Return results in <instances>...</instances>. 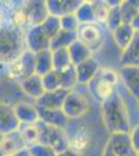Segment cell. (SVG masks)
Returning a JSON list of instances; mask_svg holds the SVG:
<instances>
[{"label":"cell","mask_w":139,"mask_h":156,"mask_svg":"<svg viewBox=\"0 0 139 156\" xmlns=\"http://www.w3.org/2000/svg\"><path fill=\"white\" fill-rule=\"evenodd\" d=\"M25 45L28 51L37 53L50 49V39L44 34L41 26H30L25 29Z\"/></svg>","instance_id":"30bf717a"},{"label":"cell","mask_w":139,"mask_h":156,"mask_svg":"<svg viewBox=\"0 0 139 156\" xmlns=\"http://www.w3.org/2000/svg\"><path fill=\"white\" fill-rule=\"evenodd\" d=\"M69 90L62 89L52 90V92H45L41 98L35 101L37 108H45V109H60L64 98Z\"/></svg>","instance_id":"d6986e66"},{"label":"cell","mask_w":139,"mask_h":156,"mask_svg":"<svg viewBox=\"0 0 139 156\" xmlns=\"http://www.w3.org/2000/svg\"><path fill=\"white\" fill-rule=\"evenodd\" d=\"M23 100H30L24 95L21 87L17 81L4 76L0 81V103L15 105Z\"/></svg>","instance_id":"ba28073f"},{"label":"cell","mask_w":139,"mask_h":156,"mask_svg":"<svg viewBox=\"0 0 139 156\" xmlns=\"http://www.w3.org/2000/svg\"><path fill=\"white\" fill-rule=\"evenodd\" d=\"M118 83L120 76L116 70L109 67H101L97 75L86 85L90 95L101 104L116 92Z\"/></svg>","instance_id":"3957f363"},{"label":"cell","mask_w":139,"mask_h":156,"mask_svg":"<svg viewBox=\"0 0 139 156\" xmlns=\"http://www.w3.org/2000/svg\"><path fill=\"white\" fill-rule=\"evenodd\" d=\"M130 25L133 27V29L135 30V31H139V12H137V15L134 17V19L132 20Z\"/></svg>","instance_id":"b9f144b4"},{"label":"cell","mask_w":139,"mask_h":156,"mask_svg":"<svg viewBox=\"0 0 139 156\" xmlns=\"http://www.w3.org/2000/svg\"><path fill=\"white\" fill-rule=\"evenodd\" d=\"M81 2V0H48L46 4L49 15L59 18L64 15L75 14Z\"/></svg>","instance_id":"ffe728a7"},{"label":"cell","mask_w":139,"mask_h":156,"mask_svg":"<svg viewBox=\"0 0 139 156\" xmlns=\"http://www.w3.org/2000/svg\"><path fill=\"white\" fill-rule=\"evenodd\" d=\"M120 67L139 68V31H135L132 41L120 54Z\"/></svg>","instance_id":"7402d4cb"},{"label":"cell","mask_w":139,"mask_h":156,"mask_svg":"<svg viewBox=\"0 0 139 156\" xmlns=\"http://www.w3.org/2000/svg\"><path fill=\"white\" fill-rule=\"evenodd\" d=\"M20 124H34L39 121V108L32 100H23L14 105Z\"/></svg>","instance_id":"7c38bea8"},{"label":"cell","mask_w":139,"mask_h":156,"mask_svg":"<svg viewBox=\"0 0 139 156\" xmlns=\"http://www.w3.org/2000/svg\"><path fill=\"white\" fill-rule=\"evenodd\" d=\"M129 134H130L131 142H132L134 150L139 151V123L134 125Z\"/></svg>","instance_id":"74e56055"},{"label":"cell","mask_w":139,"mask_h":156,"mask_svg":"<svg viewBox=\"0 0 139 156\" xmlns=\"http://www.w3.org/2000/svg\"><path fill=\"white\" fill-rule=\"evenodd\" d=\"M138 109H139V101H138Z\"/></svg>","instance_id":"c3c4849f"},{"label":"cell","mask_w":139,"mask_h":156,"mask_svg":"<svg viewBox=\"0 0 139 156\" xmlns=\"http://www.w3.org/2000/svg\"><path fill=\"white\" fill-rule=\"evenodd\" d=\"M68 136H69L70 149L83 154V152L87 149L90 144L92 132H90L89 128L87 126L80 125V126L76 127V129L72 132V134L68 133Z\"/></svg>","instance_id":"4fadbf2b"},{"label":"cell","mask_w":139,"mask_h":156,"mask_svg":"<svg viewBox=\"0 0 139 156\" xmlns=\"http://www.w3.org/2000/svg\"><path fill=\"white\" fill-rule=\"evenodd\" d=\"M102 156H116V155L114 154V152L112 151V149H111L110 145L108 144V143H106L104 149H103Z\"/></svg>","instance_id":"60d3db41"},{"label":"cell","mask_w":139,"mask_h":156,"mask_svg":"<svg viewBox=\"0 0 139 156\" xmlns=\"http://www.w3.org/2000/svg\"><path fill=\"white\" fill-rule=\"evenodd\" d=\"M28 151L26 150H23V151H20V152L16 153V154H12V155H7V156H28Z\"/></svg>","instance_id":"7bdbcfd3"},{"label":"cell","mask_w":139,"mask_h":156,"mask_svg":"<svg viewBox=\"0 0 139 156\" xmlns=\"http://www.w3.org/2000/svg\"><path fill=\"white\" fill-rule=\"evenodd\" d=\"M101 65L95 56L86 59L85 62L75 66L76 75H77L78 84L86 85L93 77L97 75L99 70L101 69Z\"/></svg>","instance_id":"2e32d148"},{"label":"cell","mask_w":139,"mask_h":156,"mask_svg":"<svg viewBox=\"0 0 139 156\" xmlns=\"http://www.w3.org/2000/svg\"><path fill=\"white\" fill-rule=\"evenodd\" d=\"M53 70L52 65V53L51 50H44V51L34 53V71L35 74L43 77L47 73Z\"/></svg>","instance_id":"d4e9b609"},{"label":"cell","mask_w":139,"mask_h":156,"mask_svg":"<svg viewBox=\"0 0 139 156\" xmlns=\"http://www.w3.org/2000/svg\"><path fill=\"white\" fill-rule=\"evenodd\" d=\"M134 34H135V30L133 29V27L130 24L126 23L120 25L117 28L111 32L113 41H114L115 45L117 46V48L122 52L127 48L128 45L130 44V42L132 41Z\"/></svg>","instance_id":"603a6c76"},{"label":"cell","mask_w":139,"mask_h":156,"mask_svg":"<svg viewBox=\"0 0 139 156\" xmlns=\"http://www.w3.org/2000/svg\"><path fill=\"white\" fill-rule=\"evenodd\" d=\"M34 73V53L27 49L18 58L5 67L6 76L17 81L18 83Z\"/></svg>","instance_id":"8992f818"},{"label":"cell","mask_w":139,"mask_h":156,"mask_svg":"<svg viewBox=\"0 0 139 156\" xmlns=\"http://www.w3.org/2000/svg\"><path fill=\"white\" fill-rule=\"evenodd\" d=\"M104 25H101L97 22L92 23L79 24L76 34L77 40L88 47L93 54L100 51L105 42V32L103 29Z\"/></svg>","instance_id":"5b68a950"},{"label":"cell","mask_w":139,"mask_h":156,"mask_svg":"<svg viewBox=\"0 0 139 156\" xmlns=\"http://www.w3.org/2000/svg\"><path fill=\"white\" fill-rule=\"evenodd\" d=\"M35 123L34 124H20V127L18 129L27 148L39 143V130Z\"/></svg>","instance_id":"f546056e"},{"label":"cell","mask_w":139,"mask_h":156,"mask_svg":"<svg viewBox=\"0 0 139 156\" xmlns=\"http://www.w3.org/2000/svg\"><path fill=\"white\" fill-rule=\"evenodd\" d=\"M42 80L45 92H52V90H56L60 89L59 73L56 70H52L51 72L44 75L42 77Z\"/></svg>","instance_id":"e575fe53"},{"label":"cell","mask_w":139,"mask_h":156,"mask_svg":"<svg viewBox=\"0 0 139 156\" xmlns=\"http://www.w3.org/2000/svg\"><path fill=\"white\" fill-rule=\"evenodd\" d=\"M39 120L45 124L60 129H67L70 124V120L61 110V108L60 109L39 108Z\"/></svg>","instance_id":"e0dca14e"},{"label":"cell","mask_w":139,"mask_h":156,"mask_svg":"<svg viewBox=\"0 0 139 156\" xmlns=\"http://www.w3.org/2000/svg\"><path fill=\"white\" fill-rule=\"evenodd\" d=\"M60 79V89L65 90H72L78 87L77 75L74 66H70L65 69L58 71Z\"/></svg>","instance_id":"4316f807"},{"label":"cell","mask_w":139,"mask_h":156,"mask_svg":"<svg viewBox=\"0 0 139 156\" xmlns=\"http://www.w3.org/2000/svg\"><path fill=\"white\" fill-rule=\"evenodd\" d=\"M29 156H56V152L49 146L36 143L27 148Z\"/></svg>","instance_id":"d590c367"},{"label":"cell","mask_w":139,"mask_h":156,"mask_svg":"<svg viewBox=\"0 0 139 156\" xmlns=\"http://www.w3.org/2000/svg\"><path fill=\"white\" fill-rule=\"evenodd\" d=\"M40 26H41L42 30L44 31V34L50 39V41L61 30L59 18L52 16V15H49Z\"/></svg>","instance_id":"1f68e13d"},{"label":"cell","mask_w":139,"mask_h":156,"mask_svg":"<svg viewBox=\"0 0 139 156\" xmlns=\"http://www.w3.org/2000/svg\"><path fill=\"white\" fill-rule=\"evenodd\" d=\"M51 53H52L53 70L61 71V70L65 69V68L73 66L72 62H71V58H70V54H69V51H68V48L51 50Z\"/></svg>","instance_id":"f1b7e54d"},{"label":"cell","mask_w":139,"mask_h":156,"mask_svg":"<svg viewBox=\"0 0 139 156\" xmlns=\"http://www.w3.org/2000/svg\"><path fill=\"white\" fill-rule=\"evenodd\" d=\"M35 124L39 130V143L49 146L56 154L69 148V136L65 129L50 126L40 120Z\"/></svg>","instance_id":"277c9868"},{"label":"cell","mask_w":139,"mask_h":156,"mask_svg":"<svg viewBox=\"0 0 139 156\" xmlns=\"http://www.w3.org/2000/svg\"><path fill=\"white\" fill-rule=\"evenodd\" d=\"M120 2L114 6L109 7V12H108V16H107V20H106L105 26L107 27L111 32L117 28L120 25L123 24V18H122V14H120Z\"/></svg>","instance_id":"836d02e7"},{"label":"cell","mask_w":139,"mask_h":156,"mask_svg":"<svg viewBox=\"0 0 139 156\" xmlns=\"http://www.w3.org/2000/svg\"><path fill=\"white\" fill-rule=\"evenodd\" d=\"M26 149V145L18 130L3 134V138L0 144V156L12 155Z\"/></svg>","instance_id":"9a60e30c"},{"label":"cell","mask_w":139,"mask_h":156,"mask_svg":"<svg viewBox=\"0 0 139 156\" xmlns=\"http://www.w3.org/2000/svg\"><path fill=\"white\" fill-rule=\"evenodd\" d=\"M101 117L105 129L110 134L130 133L132 129L128 106L117 89L112 96L101 103Z\"/></svg>","instance_id":"6da1fadb"},{"label":"cell","mask_w":139,"mask_h":156,"mask_svg":"<svg viewBox=\"0 0 139 156\" xmlns=\"http://www.w3.org/2000/svg\"><path fill=\"white\" fill-rule=\"evenodd\" d=\"M117 72L126 92L139 101V68L120 67Z\"/></svg>","instance_id":"8fae6325"},{"label":"cell","mask_w":139,"mask_h":156,"mask_svg":"<svg viewBox=\"0 0 139 156\" xmlns=\"http://www.w3.org/2000/svg\"><path fill=\"white\" fill-rule=\"evenodd\" d=\"M92 5L93 9V16H95V22L104 25L107 20L109 6L105 0H93L92 1Z\"/></svg>","instance_id":"d6a6232c"},{"label":"cell","mask_w":139,"mask_h":156,"mask_svg":"<svg viewBox=\"0 0 139 156\" xmlns=\"http://www.w3.org/2000/svg\"><path fill=\"white\" fill-rule=\"evenodd\" d=\"M123 23L131 24L134 17L139 12V0H123L120 4Z\"/></svg>","instance_id":"83f0119b"},{"label":"cell","mask_w":139,"mask_h":156,"mask_svg":"<svg viewBox=\"0 0 139 156\" xmlns=\"http://www.w3.org/2000/svg\"><path fill=\"white\" fill-rule=\"evenodd\" d=\"M2 138H3V134L0 133V144H1V142H2Z\"/></svg>","instance_id":"bcb514c9"},{"label":"cell","mask_w":139,"mask_h":156,"mask_svg":"<svg viewBox=\"0 0 139 156\" xmlns=\"http://www.w3.org/2000/svg\"><path fill=\"white\" fill-rule=\"evenodd\" d=\"M79 24L92 23L95 22V16H93V9L92 5V1H82L77 11L75 12Z\"/></svg>","instance_id":"4dcf8cb0"},{"label":"cell","mask_w":139,"mask_h":156,"mask_svg":"<svg viewBox=\"0 0 139 156\" xmlns=\"http://www.w3.org/2000/svg\"><path fill=\"white\" fill-rule=\"evenodd\" d=\"M127 156H136V151H134L133 153H131V154H129V155H127Z\"/></svg>","instance_id":"f6af8a7d"},{"label":"cell","mask_w":139,"mask_h":156,"mask_svg":"<svg viewBox=\"0 0 139 156\" xmlns=\"http://www.w3.org/2000/svg\"><path fill=\"white\" fill-rule=\"evenodd\" d=\"M107 143L116 156H127L133 153L134 148L129 133H113L110 134Z\"/></svg>","instance_id":"ac0fdd59"},{"label":"cell","mask_w":139,"mask_h":156,"mask_svg":"<svg viewBox=\"0 0 139 156\" xmlns=\"http://www.w3.org/2000/svg\"><path fill=\"white\" fill-rule=\"evenodd\" d=\"M60 28L65 31H76L79 26V22L76 18L75 14H68L59 17Z\"/></svg>","instance_id":"8d00e7d4"},{"label":"cell","mask_w":139,"mask_h":156,"mask_svg":"<svg viewBox=\"0 0 139 156\" xmlns=\"http://www.w3.org/2000/svg\"><path fill=\"white\" fill-rule=\"evenodd\" d=\"M23 7L26 16L27 25L40 26L49 16L46 0H28L23 1Z\"/></svg>","instance_id":"9c48e42d"},{"label":"cell","mask_w":139,"mask_h":156,"mask_svg":"<svg viewBox=\"0 0 139 156\" xmlns=\"http://www.w3.org/2000/svg\"><path fill=\"white\" fill-rule=\"evenodd\" d=\"M61 110L70 121L78 120L84 117L89 110V102L87 98L82 94L77 87L69 90L64 101L62 103Z\"/></svg>","instance_id":"52a82bcc"},{"label":"cell","mask_w":139,"mask_h":156,"mask_svg":"<svg viewBox=\"0 0 139 156\" xmlns=\"http://www.w3.org/2000/svg\"><path fill=\"white\" fill-rule=\"evenodd\" d=\"M5 24H7V11L2 1H0V28H2Z\"/></svg>","instance_id":"f35d334b"},{"label":"cell","mask_w":139,"mask_h":156,"mask_svg":"<svg viewBox=\"0 0 139 156\" xmlns=\"http://www.w3.org/2000/svg\"><path fill=\"white\" fill-rule=\"evenodd\" d=\"M5 76V68L0 66V81H1V79Z\"/></svg>","instance_id":"ee69618b"},{"label":"cell","mask_w":139,"mask_h":156,"mask_svg":"<svg viewBox=\"0 0 139 156\" xmlns=\"http://www.w3.org/2000/svg\"><path fill=\"white\" fill-rule=\"evenodd\" d=\"M19 84L21 87V90H23L25 96L34 102L39 98H41L43 94L45 93L42 77L36 75L35 73L32 74L31 76L27 77L23 81H21Z\"/></svg>","instance_id":"44dd1931"},{"label":"cell","mask_w":139,"mask_h":156,"mask_svg":"<svg viewBox=\"0 0 139 156\" xmlns=\"http://www.w3.org/2000/svg\"><path fill=\"white\" fill-rule=\"evenodd\" d=\"M136 156H139V151H136Z\"/></svg>","instance_id":"7dc6e473"},{"label":"cell","mask_w":139,"mask_h":156,"mask_svg":"<svg viewBox=\"0 0 139 156\" xmlns=\"http://www.w3.org/2000/svg\"><path fill=\"white\" fill-rule=\"evenodd\" d=\"M28 156H29V155H28Z\"/></svg>","instance_id":"681fc988"},{"label":"cell","mask_w":139,"mask_h":156,"mask_svg":"<svg viewBox=\"0 0 139 156\" xmlns=\"http://www.w3.org/2000/svg\"><path fill=\"white\" fill-rule=\"evenodd\" d=\"M25 50V29L9 23L0 28V66H9Z\"/></svg>","instance_id":"7a4b0ae2"},{"label":"cell","mask_w":139,"mask_h":156,"mask_svg":"<svg viewBox=\"0 0 139 156\" xmlns=\"http://www.w3.org/2000/svg\"><path fill=\"white\" fill-rule=\"evenodd\" d=\"M20 127V122L18 120L14 105L0 103V133L7 134L16 131Z\"/></svg>","instance_id":"5bb4252c"},{"label":"cell","mask_w":139,"mask_h":156,"mask_svg":"<svg viewBox=\"0 0 139 156\" xmlns=\"http://www.w3.org/2000/svg\"><path fill=\"white\" fill-rule=\"evenodd\" d=\"M77 40L76 31H65L60 30L59 32L50 41V50L69 48Z\"/></svg>","instance_id":"484cf974"},{"label":"cell","mask_w":139,"mask_h":156,"mask_svg":"<svg viewBox=\"0 0 139 156\" xmlns=\"http://www.w3.org/2000/svg\"><path fill=\"white\" fill-rule=\"evenodd\" d=\"M56 156H83V155L81 154V153L76 152V151L68 148V149H65L64 151H62V152L58 153Z\"/></svg>","instance_id":"ab89813d"},{"label":"cell","mask_w":139,"mask_h":156,"mask_svg":"<svg viewBox=\"0 0 139 156\" xmlns=\"http://www.w3.org/2000/svg\"><path fill=\"white\" fill-rule=\"evenodd\" d=\"M68 51H69L72 65L74 67L93 56L92 50L85 46L84 44H82L81 42L78 41V40H76L68 48Z\"/></svg>","instance_id":"cb8c5ba5"}]
</instances>
